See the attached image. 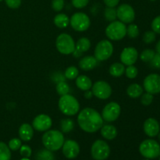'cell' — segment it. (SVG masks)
I'll use <instances>...</instances> for the list:
<instances>
[{
	"instance_id": "1",
	"label": "cell",
	"mask_w": 160,
	"mask_h": 160,
	"mask_svg": "<svg viewBox=\"0 0 160 160\" xmlns=\"http://www.w3.org/2000/svg\"><path fill=\"white\" fill-rule=\"evenodd\" d=\"M78 123L81 130L87 133H95L104 123L101 114L92 108H84L78 116Z\"/></svg>"
},
{
	"instance_id": "25",
	"label": "cell",
	"mask_w": 160,
	"mask_h": 160,
	"mask_svg": "<svg viewBox=\"0 0 160 160\" xmlns=\"http://www.w3.org/2000/svg\"><path fill=\"white\" fill-rule=\"evenodd\" d=\"M109 73L114 78L121 77L125 72V67L122 62H114L109 67Z\"/></svg>"
},
{
	"instance_id": "10",
	"label": "cell",
	"mask_w": 160,
	"mask_h": 160,
	"mask_svg": "<svg viewBox=\"0 0 160 160\" xmlns=\"http://www.w3.org/2000/svg\"><path fill=\"white\" fill-rule=\"evenodd\" d=\"M121 112V107L115 102H111L105 106L102 112V117L106 122H114L119 118Z\"/></svg>"
},
{
	"instance_id": "19",
	"label": "cell",
	"mask_w": 160,
	"mask_h": 160,
	"mask_svg": "<svg viewBox=\"0 0 160 160\" xmlns=\"http://www.w3.org/2000/svg\"><path fill=\"white\" fill-rule=\"evenodd\" d=\"M18 133L20 140L23 142H29L34 136V128L29 123H23L20 125Z\"/></svg>"
},
{
	"instance_id": "47",
	"label": "cell",
	"mask_w": 160,
	"mask_h": 160,
	"mask_svg": "<svg viewBox=\"0 0 160 160\" xmlns=\"http://www.w3.org/2000/svg\"><path fill=\"white\" fill-rule=\"evenodd\" d=\"M156 51H157V53H159V54H160V40L158 42L157 45H156Z\"/></svg>"
},
{
	"instance_id": "45",
	"label": "cell",
	"mask_w": 160,
	"mask_h": 160,
	"mask_svg": "<svg viewBox=\"0 0 160 160\" xmlns=\"http://www.w3.org/2000/svg\"><path fill=\"white\" fill-rule=\"evenodd\" d=\"M103 2L108 7H116L120 2V0H103Z\"/></svg>"
},
{
	"instance_id": "36",
	"label": "cell",
	"mask_w": 160,
	"mask_h": 160,
	"mask_svg": "<svg viewBox=\"0 0 160 160\" xmlns=\"http://www.w3.org/2000/svg\"><path fill=\"white\" fill-rule=\"evenodd\" d=\"M21 145H22L21 140L19 138L11 139V140L9 142V144H8V147H9V149L12 150V151H17V150L20 149Z\"/></svg>"
},
{
	"instance_id": "27",
	"label": "cell",
	"mask_w": 160,
	"mask_h": 160,
	"mask_svg": "<svg viewBox=\"0 0 160 160\" xmlns=\"http://www.w3.org/2000/svg\"><path fill=\"white\" fill-rule=\"evenodd\" d=\"M74 128V121L70 118L62 119L60 121V128L62 133H69Z\"/></svg>"
},
{
	"instance_id": "42",
	"label": "cell",
	"mask_w": 160,
	"mask_h": 160,
	"mask_svg": "<svg viewBox=\"0 0 160 160\" xmlns=\"http://www.w3.org/2000/svg\"><path fill=\"white\" fill-rule=\"evenodd\" d=\"M5 2L10 9H17L21 5V0H5Z\"/></svg>"
},
{
	"instance_id": "29",
	"label": "cell",
	"mask_w": 160,
	"mask_h": 160,
	"mask_svg": "<svg viewBox=\"0 0 160 160\" xmlns=\"http://www.w3.org/2000/svg\"><path fill=\"white\" fill-rule=\"evenodd\" d=\"M64 76L68 80H74L79 76V70L74 66L67 67L64 73Z\"/></svg>"
},
{
	"instance_id": "5",
	"label": "cell",
	"mask_w": 160,
	"mask_h": 160,
	"mask_svg": "<svg viewBox=\"0 0 160 160\" xmlns=\"http://www.w3.org/2000/svg\"><path fill=\"white\" fill-rule=\"evenodd\" d=\"M139 152L146 159H156L160 156V145L153 139H146L141 143Z\"/></svg>"
},
{
	"instance_id": "44",
	"label": "cell",
	"mask_w": 160,
	"mask_h": 160,
	"mask_svg": "<svg viewBox=\"0 0 160 160\" xmlns=\"http://www.w3.org/2000/svg\"><path fill=\"white\" fill-rule=\"evenodd\" d=\"M52 79L53 81H56V83H59L60 81H65L66 78L64 75L62 74V73H55L52 74Z\"/></svg>"
},
{
	"instance_id": "31",
	"label": "cell",
	"mask_w": 160,
	"mask_h": 160,
	"mask_svg": "<svg viewBox=\"0 0 160 160\" xmlns=\"http://www.w3.org/2000/svg\"><path fill=\"white\" fill-rule=\"evenodd\" d=\"M56 89L57 93L60 96L69 94V92H70V86L65 81L57 83L56 86Z\"/></svg>"
},
{
	"instance_id": "20",
	"label": "cell",
	"mask_w": 160,
	"mask_h": 160,
	"mask_svg": "<svg viewBox=\"0 0 160 160\" xmlns=\"http://www.w3.org/2000/svg\"><path fill=\"white\" fill-rule=\"evenodd\" d=\"M98 61L95 56H86L80 60L79 67L81 70L88 71L95 69L98 65Z\"/></svg>"
},
{
	"instance_id": "48",
	"label": "cell",
	"mask_w": 160,
	"mask_h": 160,
	"mask_svg": "<svg viewBox=\"0 0 160 160\" xmlns=\"http://www.w3.org/2000/svg\"><path fill=\"white\" fill-rule=\"evenodd\" d=\"M20 160H30V159H28V158H23V159H21Z\"/></svg>"
},
{
	"instance_id": "22",
	"label": "cell",
	"mask_w": 160,
	"mask_h": 160,
	"mask_svg": "<svg viewBox=\"0 0 160 160\" xmlns=\"http://www.w3.org/2000/svg\"><path fill=\"white\" fill-rule=\"evenodd\" d=\"M76 85L78 88L84 92L90 90L92 87V80L86 75H80L76 78Z\"/></svg>"
},
{
	"instance_id": "49",
	"label": "cell",
	"mask_w": 160,
	"mask_h": 160,
	"mask_svg": "<svg viewBox=\"0 0 160 160\" xmlns=\"http://www.w3.org/2000/svg\"><path fill=\"white\" fill-rule=\"evenodd\" d=\"M158 138H159V140L160 141V133H159V134H158Z\"/></svg>"
},
{
	"instance_id": "35",
	"label": "cell",
	"mask_w": 160,
	"mask_h": 160,
	"mask_svg": "<svg viewBox=\"0 0 160 160\" xmlns=\"http://www.w3.org/2000/svg\"><path fill=\"white\" fill-rule=\"evenodd\" d=\"M156 33L153 31H148L144 34L143 41L145 44H151L156 41Z\"/></svg>"
},
{
	"instance_id": "46",
	"label": "cell",
	"mask_w": 160,
	"mask_h": 160,
	"mask_svg": "<svg viewBox=\"0 0 160 160\" xmlns=\"http://www.w3.org/2000/svg\"><path fill=\"white\" fill-rule=\"evenodd\" d=\"M84 98H87V99H90V98H92V96H93V93H92V91L90 90L85 91L84 93Z\"/></svg>"
},
{
	"instance_id": "26",
	"label": "cell",
	"mask_w": 160,
	"mask_h": 160,
	"mask_svg": "<svg viewBox=\"0 0 160 160\" xmlns=\"http://www.w3.org/2000/svg\"><path fill=\"white\" fill-rule=\"evenodd\" d=\"M35 160H54L52 152L47 149H41L36 153Z\"/></svg>"
},
{
	"instance_id": "40",
	"label": "cell",
	"mask_w": 160,
	"mask_h": 160,
	"mask_svg": "<svg viewBox=\"0 0 160 160\" xmlns=\"http://www.w3.org/2000/svg\"><path fill=\"white\" fill-rule=\"evenodd\" d=\"M72 5L77 9H83L89 2V0H71Z\"/></svg>"
},
{
	"instance_id": "6",
	"label": "cell",
	"mask_w": 160,
	"mask_h": 160,
	"mask_svg": "<svg viewBox=\"0 0 160 160\" xmlns=\"http://www.w3.org/2000/svg\"><path fill=\"white\" fill-rule=\"evenodd\" d=\"M56 47L61 54L70 55L74 51L75 42L70 34L62 33L56 38Z\"/></svg>"
},
{
	"instance_id": "37",
	"label": "cell",
	"mask_w": 160,
	"mask_h": 160,
	"mask_svg": "<svg viewBox=\"0 0 160 160\" xmlns=\"http://www.w3.org/2000/svg\"><path fill=\"white\" fill-rule=\"evenodd\" d=\"M141 96H142V98H141V102H142V104L143 106H148L152 104V102L153 101V95L146 92L145 94H142Z\"/></svg>"
},
{
	"instance_id": "34",
	"label": "cell",
	"mask_w": 160,
	"mask_h": 160,
	"mask_svg": "<svg viewBox=\"0 0 160 160\" xmlns=\"http://www.w3.org/2000/svg\"><path fill=\"white\" fill-rule=\"evenodd\" d=\"M125 74H126L127 78H130V79H134L138 76V70L137 67H134V65L128 66L127 68H125Z\"/></svg>"
},
{
	"instance_id": "17",
	"label": "cell",
	"mask_w": 160,
	"mask_h": 160,
	"mask_svg": "<svg viewBox=\"0 0 160 160\" xmlns=\"http://www.w3.org/2000/svg\"><path fill=\"white\" fill-rule=\"evenodd\" d=\"M143 129L145 134L148 137H156L160 131L159 122L154 118H148L144 123Z\"/></svg>"
},
{
	"instance_id": "13",
	"label": "cell",
	"mask_w": 160,
	"mask_h": 160,
	"mask_svg": "<svg viewBox=\"0 0 160 160\" xmlns=\"http://www.w3.org/2000/svg\"><path fill=\"white\" fill-rule=\"evenodd\" d=\"M145 90L152 95L160 93V76L156 73H152L145 78L143 82Z\"/></svg>"
},
{
	"instance_id": "30",
	"label": "cell",
	"mask_w": 160,
	"mask_h": 160,
	"mask_svg": "<svg viewBox=\"0 0 160 160\" xmlns=\"http://www.w3.org/2000/svg\"><path fill=\"white\" fill-rule=\"evenodd\" d=\"M104 17L107 21L112 22L116 20L117 18V9H115V7H108V6H106V8L105 9Z\"/></svg>"
},
{
	"instance_id": "53",
	"label": "cell",
	"mask_w": 160,
	"mask_h": 160,
	"mask_svg": "<svg viewBox=\"0 0 160 160\" xmlns=\"http://www.w3.org/2000/svg\"><path fill=\"white\" fill-rule=\"evenodd\" d=\"M159 160H160V158H159Z\"/></svg>"
},
{
	"instance_id": "38",
	"label": "cell",
	"mask_w": 160,
	"mask_h": 160,
	"mask_svg": "<svg viewBox=\"0 0 160 160\" xmlns=\"http://www.w3.org/2000/svg\"><path fill=\"white\" fill-rule=\"evenodd\" d=\"M65 5L64 0H52V8L56 12H60L62 10Z\"/></svg>"
},
{
	"instance_id": "52",
	"label": "cell",
	"mask_w": 160,
	"mask_h": 160,
	"mask_svg": "<svg viewBox=\"0 0 160 160\" xmlns=\"http://www.w3.org/2000/svg\"><path fill=\"white\" fill-rule=\"evenodd\" d=\"M2 0H0V2H2Z\"/></svg>"
},
{
	"instance_id": "24",
	"label": "cell",
	"mask_w": 160,
	"mask_h": 160,
	"mask_svg": "<svg viewBox=\"0 0 160 160\" xmlns=\"http://www.w3.org/2000/svg\"><path fill=\"white\" fill-rule=\"evenodd\" d=\"M53 22L57 28L63 29L70 24V19L65 13H59L54 17Z\"/></svg>"
},
{
	"instance_id": "23",
	"label": "cell",
	"mask_w": 160,
	"mask_h": 160,
	"mask_svg": "<svg viewBox=\"0 0 160 160\" xmlns=\"http://www.w3.org/2000/svg\"><path fill=\"white\" fill-rule=\"evenodd\" d=\"M127 94L131 98H138L143 94V88L138 84H131L127 88Z\"/></svg>"
},
{
	"instance_id": "8",
	"label": "cell",
	"mask_w": 160,
	"mask_h": 160,
	"mask_svg": "<svg viewBox=\"0 0 160 160\" xmlns=\"http://www.w3.org/2000/svg\"><path fill=\"white\" fill-rule=\"evenodd\" d=\"M91 154L95 160H105L110 155L109 145L103 140H96L92 145Z\"/></svg>"
},
{
	"instance_id": "12",
	"label": "cell",
	"mask_w": 160,
	"mask_h": 160,
	"mask_svg": "<svg viewBox=\"0 0 160 160\" xmlns=\"http://www.w3.org/2000/svg\"><path fill=\"white\" fill-rule=\"evenodd\" d=\"M117 18L123 23H131L135 19L134 8L129 4H122L117 9Z\"/></svg>"
},
{
	"instance_id": "4",
	"label": "cell",
	"mask_w": 160,
	"mask_h": 160,
	"mask_svg": "<svg viewBox=\"0 0 160 160\" xmlns=\"http://www.w3.org/2000/svg\"><path fill=\"white\" fill-rule=\"evenodd\" d=\"M106 35L112 41H120L127 35V26L120 20L110 22L106 28Z\"/></svg>"
},
{
	"instance_id": "32",
	"label": "cell",
	"mask_w": 160,
	"mask_h": 160,
	"mask_svg": "<svg viewBox=\"0 0 160 160\" xmlns=\"http://www.w3.org/2000/svg\"><path fill=\"white\" fill-rule=\"evenodd\" d=\"M139 28L138 25L134 23H130L128 27H127V34L131 38H136L139 35Z\"/></svg>"
},
{
	"instance_id": "41",
	"label": "cell",
	"mask_w": 160,
	"mask_h": 160,
	"mask_svg": "<svg viewBox=\"0 0 160 160\" xmlns=\"http://www.w3.org/2000/svg\"><path fill=\"white\" fill-rule=\"evenodd\" d=\"M152 29L155 33L160 34V16L156 17L152 22Z\"/></svg>"
},
{
	"instance_id": "11",
	"label": "cell",
	"mask_w": 160,
	"mask_h": 160,
	"mask_svg": "<svg viewBox=\"0 0 160 160\" xmlns=\"http://www.w3.org/2000/svg\"><path fill=\"white\" fill-rule=\"evenodd\" d=\"M92 88L93 95L98 98V99H107L112 95V88L106 81H96L95 84H92Z\"/></svg>"
},
{
	"instance_id": "3",
	"label": "cell",
	"mask_w": 160,
	"mask_h": 160,
	"mask_svg": "<svg viewBox=\"0 0 160 160\" xmlns=\"http://www.w3.org/2000/svg\"><path fill=\"white\" fill-rule=\"evenodd\" d=\"M59 110L62 114L68 117L76 115L80 111V103L75 97L70 94L60 96L58 102Z\"/></svg>"
},
{
	"instance_id": "15",
	"label": "cell",
	"mask_w": 160,
	"mask_h": 160,
	"mask_svg": "<svg viewBox=\"0 0 160 160\" xmlns=\"http://www.w3.org/2000/svg\"><path fill=\"white\" fill-rule=\"evenodd\" d=\"M120 61L124 66L134 65L138 58V52L134 47H126L120 53Z\"/></svg>"
},
{
	"instance_id": "7",
	"label": "cell",
	"mask_w": 160,
	"mask_h": 160,
	"mask_svg": "<svg viewBox=\"0 0 160 160\" xmlns=\"http://www.w3.org/2000/svg\"><path fill=\"white\" fill-rule=\"evenodd\" d=\"M70 24L73 30L79 32L87 31L91 25L88 16L84 12H75L70 19Z\"/></svg>"
},
{
	"instance_id": "14",
	"label": "cell",
	"mask_w": 160,
	"mask_h": 160,
	"mask_svg": "<svg viewBox=\"0 0 160 160\" xmlns=\"http://www.w3.org/2000/svg\"><path fill=\"white\" fill-rule=\"evenodd\" d=\"M52 120L49 116L46 114H39L34 117L32 121V127L34 130L40 132H45L51 128Z\"/></svg>"
},
{
	"instance_id": "39",
	"label": "cell",
	"mask_w": 160,
	"mask_h": 160,
	"mask_svg": "<svg viewBox=\"0 0 160 160\" xmlns=\"http://www.w3.org/2000/svg\"><path fill=\"white\" fill-rule=\"evenodd\" d=\"M20 153L21 155V156L23 158H30L31 156V153H32V151H31V147L28 146L27 145H21L20 148Z\"/></svg>"
},
{
	"instance_id": "9",
	"label": "cell",
	"mask_w": 160,
	"mask_h": 160,
	"mask_svg": "<svg viewBox=\"0 0 160 160\" xmlns=\"http://www.w3.org/2000/svg\"><path fill=\"white\" fill-rule=\"evenodd\" d=\"M113 53V45L109 40H102L96 45L95 48V57L98 61L109 59Z\"/></svg>"
},
{
	"instance_id": "51",
	"label": "cell",
	"mask_w": 160,
	"mask_h": 160,
	"mask_svg": "<svg viewBox=\"0 0 160 160\" xmlns=\"http://www.w3.org/2000/svg\"><path fill=\"white\" fill-rule=\"evenodd\" d=\"M145 160H150V159H145Z\"/></svg>"
},
{
	"instance_id": "50",
	"label": "cell",
	"mask_w": 160,
	"mask_h": 160,
	"mask_svg": "<svg viewBox=\"0 0 160 160\" xmlns=\"http://www.w3.org/2000/svg\"><path fill=\"white\" fill-rule=\"evenodd\" d=\"M150 1H152V2H154V1H156V0H150Z\"/></svg>"
},
{
	"instance_id": "18",
	"label": "cell",
	"mask_w": 160,
	"mask_h": 160,
	"mask_svg": "<svg viewBox=\"0 0 160 160\" xmlns=\"http://www.w3.org/2000/svg\"><path fill=\"white\" fill-rule=\"evenodd\" d=\"M91 41L87 38H81L75 43V49L73 52V56L76 58L81 57L83 53L88 52L91 48Z\"/></svg>"
},
{
	"instance_id": "21",
	"label": "cell",
	"mask_w": 160,
	"mask_h": 160,
	"mask_svg": "<svg viewBox=\"0 0 160 160\" xmlns=\"http://www.w3.org/2000/svg\"><path fill=\"white\" fill-rule=\"evenodd\" d=\"M101 135L106 140H112L117 136V129L115 126L111 124H103L100 128Z\"/></svg>"
},
{
	"instance_id": "33",
	"label": "cell",
	"mask_w": 160,
	"mask_h": 160,
	"mask_svg": "<svg viewBox=\"0 0 160 160\" xmlns=\"http://www.w3.org/2000/svg\"><path fill=\"white\" fill-rule=\"evenodd\" d=\"M155 52L152 49H145L140 54V59L145 62H150V61L154 57Z\"/></svg>"
},
{
	"instance_id": "16",
	"label": "cell",
	"mask_w": 160,
	"mask_h": 160,
	"mask_svg": "<svg viewBox=\"0 0 160 160\" xmlns=\"http://www.w3.org/2000/svg\"><path fill=\"white\" fill-rule=\"evenodd\" d=\"M62 148L64 156L69 159H75L80 153V146L76 141H65Z\"/></svg>"
},
{
	"instance_id": "28",
	"label": "cell",
	"mask_w": 160,
	"mask_h": 160,
	"mask_svg": "<svg viewBox=\"0 0 160 160\" xmlns=\"http://www.w3.org/2000/svg\"><path fill=\"white\" fill-rule=\"evenodd\" d=\"M10 149L6 144L0 142V160H10Z\"/></svg>"
},
{
	"instance_id": "2",
	"label": "cell",
	"mask_w": 160,
	"mask_h": 160,
	"mask_svg": "<svg viewBox=\"0 0 160 160\" xmlns=\"http://www.w3.org/2000/svg\"><path fill=\"white\" fill-rule=\"evenodd\" d=\"M42 140L45 148L52 152L60 149L65 142L62 132L58 130H48L45 131L42 135Z\"/></svg>"
},
{
	"instance_id": "43",
	"label": "cell",
	"mask_w": 160,
	"mask_h": 160,
	"mask_svg": "<svg viewBox=\"0 0 160 160\" xmlns=\"http://www.w3.org/2000/svg\"><path fill=\"white\" fill-rule=\"evenodd\" d=\"M150 64L153 68L160 69V54L156 53L153 59L150 61Z\"/></svg>"
}]
</instances>
